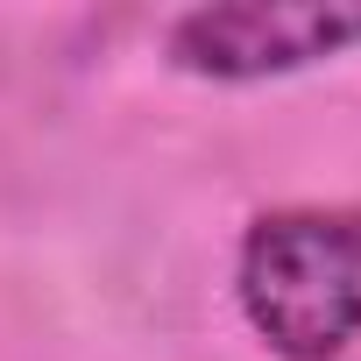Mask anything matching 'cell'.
Here are the masks:
<instances>
[{
    "label": "cell",
    "mask_w": 361,
    "mask_h": 361,
    "mask_svg": "<svg viewBox=\"0 0 361 361\" xmlns=\"http://www.w3.org/2000/svg\"><path fill=\"white\" fill-rule=\"evenodd\" d=\"M241 312L283 361H333L361 340V213H269L241 241Z\"/></svg>",
    "instance_id": "cell-1"
},
{
    "label": "cell",
    "mask_w": 361,
    "mask_h": 361,
    "mask_svg": "<svg viewBox=\"0 0 361 361\" xmlns=\"http://www.w3.org/2000/svg\"><path fill=\"white\" fill-rule=\"evenodd\" d=\"M354 43H361V0H220V8H192L170 29L177 64L227 85L283 78Z\"/></svg>",
    "instance_id": "cell-2"
}]
</instances>
